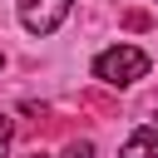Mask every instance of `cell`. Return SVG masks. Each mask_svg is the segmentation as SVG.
Instances as JSON below:
<instances>
[{
  "instance_id": "obj_7",
  "label": "cell",
  "mask_w": 158,
  "mask_h": 158,
  "mask_svg": "<svg viewBox=\"0 0 158 158\" xmlns=\"http://www.w3.org/2000/svg\"><path fill=\"white\" fill-rule=\"evenodd\" d=\"M153 118H158V109H153Z\"/></svg>"
},
{
  "instance_id": "obj_5",
  "label": "cell",
  "mask_w": 158,
  "mask_h": 158,
  "mask_svg": "<svg viewBox=\"0 0 158 158\" xmlns=\"http://www.w3.org/2000/svg\"><path fill=\"white\" fill-rule=\"evenodd\" d=\"M10 138H15V123H10V118H5V114H0V153H5V148H10Z\"/></svg>"
},
{
  "instance_id": "obj_2",
  "label": "cell",
  "mask_w": 158,
  "mask_h": 158,
  "mask_svg": "<svg viewBox=\"0 0 158 158\" xmlns=\"http://www.w3.org/2000/svg\"><path fill=\"white\" fill-rule=\"evenodd\" d=\"M69 5H74V0H20V25H25L30 35H54V30L64 25Z\"/></svg>"
},
{
  "instance_id": "obj_8",
  "label": "cell",
  "mask_w": 158,
  "mask_h": 158,
  "mask_svg": "<svg viewBox=\"0 0 158 158\" xmlns=\"http://www.w3.org/2000/svg\"><path fill=\"white\" fill-rule=\"evenodd\" d=\"M35 158H40V153H35Z\"/></svg>"
},
{
  "instance_id": "obj_6",
  "label": "cell",
  "mask_w": 158,
  "mask_h": 158,
  "mask_svg": "<svg viewBox=\"0 0 158 158\" xmlns=\"http://www.w3.org/2000/svg\"><path fill=\"white\" fill-rule=\"evenodd\" d=\"M0 69H5V54H0Z\"/></svg>"
},
{
  "instance_id": "obj_3",
  "label": "cell",
  "mask_w": 158,
  "mask_h": 158,
  "mask_svg": "<svg viewBox=\"0 0 158 158\" xmlns=\"http://www.w3.org/2000/svg\"><path fill=\"white\" fill-rule=\"evenodd\" d=\"M118 158H158V123H138V128L123 138Z\"/></svg>"
},
{
  "instance_id": "obj_4",
  "label": "cell",
  "mask_w": 158,
  "mask_h": 158,
  "mask_svg": "<svg viewBox=\"0 0 158 158\" xmlns=\"http://www.w3.org/2000/svg\"><path fill=\"white\" fill-rule=\"evenodd\" d=\"M64 158H94V143H84V138H79V143H69V148H64Z\"/></svg>"
},
{
  "instance_id": "obj_1",
  "label": "cell",
  "mask_w": 158,
  "mask_h": 158,
  "mask_svg": "<svg viewBox=\"0 0 158 158\" xmlns=\"http://www.w3.org/2000/svg\"><path fill=\"white\" fill-rule=\"evenodd\" d=\"M143 74H148V54H143L138 44H114V49H104V54L94 59V79L109 84V89H128V84H138Z\"/></svg>"
}]
</instances>
